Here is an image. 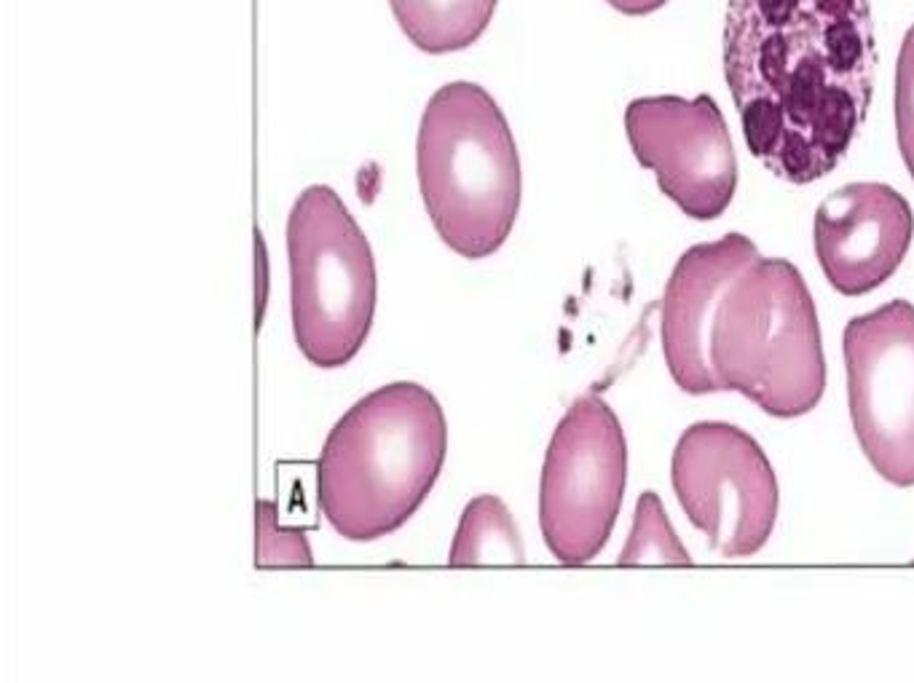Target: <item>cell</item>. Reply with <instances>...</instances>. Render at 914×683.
<instances>
[{"instance_id": "13", "label": "cell", "mask_w": 914, "mask_h": 683, "mask_svg": "<svg viewBox=\"0 0 914 683\" xmlns=\"http://www.w3.org/2000/svg\"><path fill=\"white\" fill-rule=\"evenodd\" d=\"M523 542L510 509L499 496H478L462 512L448 566H520Z\"/></svg>"}, {"instance_id": "1", "label": "cell", "mask_w": 914, "mask_h": 683, "mask_svg": "<svg viewBox=\"0 0 914 683\" xmlns=\"http://www.w3.org/2000/svg\"><path fill=\"white\" fill-rule=\"evenodd\" d=\"M722 43L751 156L791 185L834 172L872 108L869 0H730Z\"/></svg>"}, {"instance_id": "2", "label": "cell", "mask_w": 914, "mask_h": 683, "mask_svg": "<svg viewBox=\"0 0 914 683\" xmlns=\"http://www.w3.org/2000/svg\"><path fill=\"white\" fill-rule=\"evenodd\" d=\"M448 421L429 389L386 384L354 402L317 459V501L338 536L378 542L400 531L435 488Z\"/></svg>"}, {"instance_id": "5", "label": "cell", "mask_w": 914, "mask_h": 683, "mask_svg": "<svg viewBox=\"0 0 914 683\" xmlns=\"http://www.w3.org/2000/svg\"><path fill=\"white\" fill-rule=\"evenodd\" d=\"M290 311L311 365H349L376 314V260L362 228L333 188L311 185L287 220Z\"/></svg>"}, {"instance_id": "15", "label": "cell", "mask_w": 914, "mask_h": 683, "mask_svg": "<svg viewBox=\"0 0 914 683\" xmlns=\"http://www.w3.org/2000/svg\"><path fill=\"white\" fill-rule=\"evenodd\" d=\"M258 563L260 568L274 566H311L309 539L298 528L279 523L277 507L271 501H258Z\"/></svg>"}, {"instance_id": "7", "label": "cell", "mask_w": 914, "mask_h": 683, "mask_svg": "<svg viewBox=\"0 0 914 683\" xmlns=\"http://www.w3.org/2000/svg\"><path fill=\"white\" fill-rule=\"evenodd\" d=\"M671 485L684 515L722 558H751L770 542L780 485L759 442L727 421H697L676 442Z\"/></svg>"}, {"instance_id": "16", "label": "cell", "mask_w": 914, "mask_h": 683, "mask_svg": "<svg viewBox=\"0 0 914 683\" xmlns=\"http://www.w3.org/2000/svg\"><path fill=\"white\" fill-rule=\"evenodd\" d=\"M896 137L914 180V25L906 30L896 65Z\"/></svg>"}, {"instance_id": "17", "label": "cell", "mask_w": 914, "mask_h": 683, "mask_svg": "<svg viewBox=\"0 0 914 683\" xmlns=\"http://www.w3.org/2000/svg\"><path fill=\"white\" fill-rule=\"evenodd\" d=\"M606 3L620 14H628V17H646L652 11L663 9L668 0H606Z\"/></svg>"}, {"instance_id": "11", "label": "cell", "mask_w": 914, "mask_h": 683, "mask_svg": "<svg viewBox=\"0 0 914 683\" xmlns=\"http://www.w3.org/2000/svg\"><path fill=\"white\" fill-rule=\"evenodd\" d=\"M759 258L746 234H724L716 242L689 247L671 271L663 292L660 335L668 373L681 392H719L711 367V330L730 284Z\"/></svg>"}, {"instance_id": "14", "label": "cell", "mask_w": 914, "mask_h": 683, "mask_svg": "<svg viewBox=\"0 0 914 683\" xmlns=\"http://www.w3.org/2000/svg\"><path fill=\"white\" fill-rule=\"evenodd\" d=\"M620 566H692L687 547L676 536L663 499L652 491L638 496L633 531L622 547Z\"/></svg>"}, {"instance_id": "4", "label": "cell", "mask_w": 914, "mask_h": 683, "mask_svg": "<svg viewBox=\"0 0 914 683\" xmlns=\"http://www.w3.org/2000/svg\"><path fill=\"white\" fill-rule=\"evenodd\" d=\"M708 354L719 392H740L767 416L799 418L818 408L826 357L799 268L759 255L724 292Z\"/></svg>"}, {"instance_id": "3", "label": "cell", "mask_w": 914, "mask_h": 683, "mask_svg": "<svg viewBox=\"0 0 914 683\" xmlns=\"http://www.w3.org/2000/svg\"><path fill=\"white\" fill-rule=\"evenodd\" d=\"M416 159L440 239L462 258L494 255L520 209L518 148L494 97L470 81L437 89L421 116Z\"/></svg>"}, {"instance_id": "8", "label": "cell", "mask_w": 914, "mask_h": 683, "mask_svg": "<svg viewBox=\"0 0 914 683\" xmlns=\"http://www.w3.org/2000/svg\"><path fill=\"white\" fill-rule=\"evenodd\" d=\"M847 405L858 445L896 488L914 485V306L890 300L847 322Z\"/></svg>"}, {"instance_id": "12", "label": "cell", "mask_w": 914, "mask_h": 683, "mask_svg": "<svg viewBox=\"0 0 914 683\" xmlns=\"http://www.w3.org/2000/svg\"><path fill=\"white\" fill-rule=\"evenodd\" d=\"M403 33L429 54L467 49L494 17L496 0H389Z\"/></svg>"}, {"instance_id": "6", "label": "cell", "mask_w": 914, "mask_h": 683, "mask_svg": "<svg viewBox=\"0 0 914 683\" xmlns=\"http://www.w3.org/2000/svg\"><path fill=\"white\" fill-rule=\"evenodd\" d=\"M628 483V440L598 394H582L555 426L539 480V528L563 566L604 552Z\"/></svg>"}, {"instance_id": "9", "label": "cell", "mask_w": 914, "mask_h": 683, "mask_svg": "<svg viewBox=\"0 0 914 683\" xmlns=\"http://www.w3.org/2000/svg\"><path fill=\"white\" fill-rule=\"evenodd\" d=\"M625 132L638 164L655 172L660 191L684 215L716 220L727 212L738 191V159L711 94L638 97L625 108Z\"/></svg>"}, {"instance_id": "10", "label": "cell", "mask_w": 914, "mask_h": 683, "mask_svg": "<svg viewBox=\"0 0 914 683\" xmlns=\"http://www.w3.org/2000/svg\"><path fill=\"white\" fill-rule=\"evenodd\" d=\"M815 258L837 292L861 298L882 287L912 247L909 201L885 183H850L821 201L813 225Z\"/></svg>"}]
</instances>
